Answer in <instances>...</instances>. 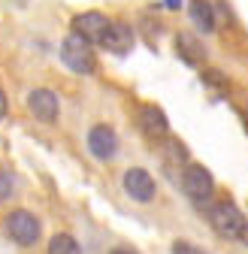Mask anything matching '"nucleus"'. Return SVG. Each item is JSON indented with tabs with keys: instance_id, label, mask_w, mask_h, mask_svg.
I'll use <instances>...</instances> for the list:
<instances>
[{
	"instance_id": "1",
	"label": "nucleus",
	"mask_w": 248,
	"mask_h": 254,
	"mask_svg": "<svg viewBox=\"0 0 248 254\" xmlns=\"http://www.w3.org/2000/svg\"><path fill=\"white\" fill-rule=\"evenodd\" d=\"M61 61L64 67L79 73V76H88L97 70V55H94V46L88 40H82L79 34H70L64 43H61Z\"/></svg>"
},
{
	"instance_id": "2",
	"label": "nucleus",
	"mask_w": 248,
	"mask_h": 254,
	"mask_svg": "<svg viewBox=\"0 0 248 254\" xmlns=\"http://www.w3.org/2000/svg\"><path fill=\"white\" fill-rule=\"evenodd\" d=\"M209 224H212L215 233L224 236V239H239L248 221H245V215L239 212L236 203L224 200V203H215V206L209 209Z\"/></svg>"
},
{
	"instance_id": "3",
	"label": "nucleus",
	"mask_w": 248,
	"mask_h": 254,
	"mask_svg": "<svg viewBox=\"0 0 248 254\" xmlns=\"http://www.w3.org/2000/svg\"><path fill=\"white\" fill-rule=\"evenodd\" d=\"M3 227H6V236L15 242V245H21V248H30V245H37V239H40V218L34 215V212H27V209H15V212H9L6 215V221H3Z\"/></svg>"
},
{
	"instance_id": "4",
	"label": "nucleus",
	"mask_w": 248,
	"mask_h": 254,
	"mask_svg": "<svg viewBox=\"0 0 248 254\" xmlns=\"http://www.w3.org/2000/svg\"><path fill=\"white\" fill-rule=\"evenodd\" d=\"M182 190L188 194V200L206 203L212 197V190H215V179L203 164H188L185 173H182Z\"/></svg>"
},
{
	"instance_id": "5",
	"label": "nucleus",
	"mask_w": 248,
	"mask_h": 254,
	"mask_svg": "<svg viewBox=\"0 0 248 254\" xmlns=\"http://www.w3.org/2000/svg\"><path fill=\"white\" fill-rule=\"evenodd\" d=\"M121 188H124V194H127L130 200L136 203H151L154 194H158V185H154V176L142 167H130L127 173L121 176Z\"/></svg>"
},
{
	"instance_id": "6",
	"label": "nucleus",
	"mask_w": 248,
	"mask_h": 254,
	"mask_svg": "<svg viewBox=\"0 0 248 254\" xmlns=\"http://www.w3.org/2000/svg\"><path fill=\"white\" fill-rule=\"evenodd\" d=\"M27 109H30V115H34L37 121L55 124L58 115H61V100H58V94L49 91V88H34L27 94Z\"/></svg>"
},
{
	"instance_id": "7",
	"label": "nucleus",
	"mask_w": 248,
	"mask_h": 254,
	"mask_svg": "<svg viewBox=\"0 0 248 254\" xmlns=\"http://www.w3.org/2000/svg\"><path fill=\"white\" fill-rule=\"evenodd\" d=\"M109 18L103 15V12H79L76 18H73V34H79L82 40H88L91 46H100L103 43V37H106V30H109Z\"/></svg>"
},
{
	"instance_id": "8",
	"label": "nucleus",
	"mask_w": 248,
	"mask_h": 254,
	"mask_svg": "<svg viewBox=\"0 0 248 254\" xmlns=\"http://www.w3.org/2000/svg\"><path fill=\"white\" fill-rule=\"evenodd\" d=\"M88 151L97 157V161H112L118 154V133L109 124H94L88 130Z\"/></svg>"
},
{
	"instance_id": "9",
	"label": "nucleus",
	"mask_w": 248,
	"mask_h": 254,
	"mask_svg": "<svg viewBox=\"0 0 248 254\" xmlns=\"http://www.w3.org/2000/svg\"><path fill=\"white\" fill-rule=\"evenodd\" d=\"M139 127L148 139H167L170 136V121H167L164 109L154 106V103L139 106Z\"/></svg>"
},
{
	"instance_id": "10",
	"label": "nucleus",
	"mask_w": 248,
	"mask_h": 254,
	"mask_svg": "<svg viewBox=\"0 0 248 254\" xmlns=\"http://www.w3.org/2000/svg\"><path fill=\"white\" fill-rule=\"evenodd\" d=\"M100 46H103L109 55H118V58H121V55H127V52L133 49V30H130V24H124V21H112Z\"/></svg>"
},
{
	"instance_id": "11",
	"label": "nucleus",
	"mask_w": 248,
	"mask_h": 254,
	"mask_svg": "<svg viewBox=\"0 0 248 254\" xmlns=\"http://www.w3.org/2000/svg\"><path fill=\"white\" fill-rule=\"evenodd\" d=\"M176 55L188 64V67H200V64L206 61V49H203V43L194 34H179L176 37Z\"/></svg>"
},
{
	"instance_id": "12",
	"label": "nucleus",
	"mask_w": 248,
	"mask_h": 254,
	"mask_svg": "<svg viewBox=\"0 0 248 254\" xmlns=\"http://www.w3.org/2000/svg\"><path fill=\"white\" fill-rule=\"evenodd\" d=\"M188 12H191V21L197 30H203V34H212L215 30V6L209 0H191Z\"/></svg>"
},
{
	"instance_id": "13",
	"label": "nucleus",
	"mask_w": 248,
	"mask_h": 254,
	"mask_svg": "<svg viewBox=\"0 0 248 254\" xmlns=\"http://www.w3.org/2000/svg\"><path fill=\"white\" fill-rule=\"evenodd\" d=\"M49 254H82V245L70 233H55L49 239Z\"/></svg>"
},
{
	"instance_id": "14",
	"label": "nucleus",
	"mask_w": 248,
	"mask_h": 254,
	"mask_svg": "<svg viewBox=\"0 0 248 254\" xmlns=\"http://www.w3.org/2000/svg\"><path fill=\"white\" fill-rule=\"evenodd\" d=\"M12 190H15V179L9 170H0V200H9L12 197Z\"/></svg>"
},
{
	"instance_id": "15",
	"label": "nucleus",
	"mask_w": 248,
	"mask_h": 254,
	"mask_svg": "<svg viewBox=\"0 0 248 254\" xmlns=\"http://www.w3.org/2000/svg\"><path fill=\"white\" fill-rule=\"evenodd\" d=\"M173 254H203V248H197L194 242L179 239V242H173Z\"/></svg>"
},
{
	"instance_id": "16",
	"label": "nucleus",
	"mask_w": 248,
	"mask_h": 254,
	"mask_svg": "<svg viewBox=\"0 0 248 254\" xmlns=\"http://www.w3.org/2000/svg\"><path fill=\"white\" fill-rule=\"evenodd\" d=\"M6 118V94H3V88H0V121Z\"/></svg>"
},
{
	"instance_id": "17",
	"label": "nucleus",
	"mask_w": 248,
	"mask_h": 254,
	"mask_svg": "<svg viewBox=\"0 0 248 254\" xmlns=\"http://www.w3.org/2000/svg\"><path fill=\"white\" fill-rule=\"evenodd\" d=\"M109 254H139V251H133V248H127V245H118V248H112Z\"/></svg>"
},
{
	"instance_id": "18",
	"label": "nucleus",
	"mask_w": 248,
	"mask_h": 254,
	"mask_svg": "<svg viewBox=\"0 0 248 254\" xmlns=\"http://www.w3.org/2000/svg\"><path fill=\"white\" fill-rule=\"evenodd\" d=\"M164 6H167V9H179V6H182V0H164Z\"/></svg>"
},
{
	"instance_id": "19",
	"label": "nucleus",
	"mask_w": 248,
	"mask_h": 254,
	"mask_svg": "<svg viewBox=\"0 0 248 254\" xmlns=\"http://www.w3.org/2000/svg\"><path fill=\"white\" fill-rule=\"evenodd\" d=\"M239 239H242V242L248 245V224H245V230H242V236H239Z\"/></svg>"
}]
</instances>
